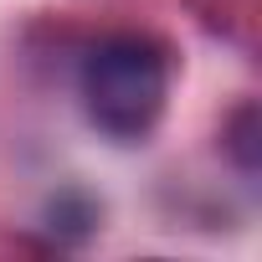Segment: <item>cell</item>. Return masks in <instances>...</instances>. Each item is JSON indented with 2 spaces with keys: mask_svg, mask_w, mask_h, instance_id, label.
Instances as JSON below:
<instances>
[{
  "mask_svg": "<svg viewBox=\"0 0 262 262\" xmlns=\"http://www.w3.org/2000/svg\"><path fill=\"white\" fill-rule=\"evenodd\" d=\"M82 98L103 134L144 139L165 113V57L139 36H113L93 47L82 67Z\"/></svg>",
  "mask_w": 262,
  "mask_h": 262,
  "instance_id": "6da1fadb",
  "label": "cell"
}]
</instances>
